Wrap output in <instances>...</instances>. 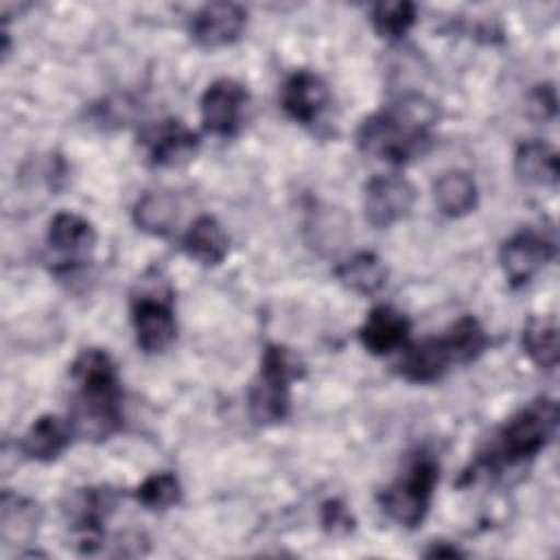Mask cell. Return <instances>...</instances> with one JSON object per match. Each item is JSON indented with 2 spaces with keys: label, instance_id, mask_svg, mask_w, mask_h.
Segmentation results:
<instances>
[{
  "label": "cell",
  "instance_id": "cell-15",
  "mask_svg": "<svg viewBox=\"0 0 560 560\" xmlns=\"http://www.w3.org/2000/svg\"><path fill=\"white\" fill-rule=\"evenodd\" d=\"M247 24V13L236 2H208L190 20V37L203 48L236 42Z\"/></svg>",
  "mask_w": 560,
  "mask_h": 560
},
{
  "label": "cell",
  "instance_id": "cell-23",
  "mask_svg": "<svg viewBox=\"0 0 560 560\" xmlns=\"http://www.w3.org/2000/svg\"><path fill=\"white\" fill-rule=\"evenodd\" d=\"M335 276L361 295H372L387 284V267L374 252H357L335 269Z\"/></svg>",
  "mask_w": 560,
  "mask_h": 560
},
{
  "label": "cell",
  "instance_id": "cell-5",
  "mask_svg": "<svg viewBox=\"0 0 560 560\" xmlns=\"http://www.w3.org/2000/svg\"><path fill=\"white\" fill-rule=\"evenodd\" d=\"M438 479V459L431 451L418 448L402 472L378 492V505L396 525L413 529L424 521L431 508Z\"/></svg>",
  "mask_w": 560,
  "mask_h": 560
},
{
  "label": "cell",
  "instance_id": "cell-13",
  "mask_svg": "<svg viewBox=\"0 0 560 560\" xmlns=\"http://www.w3.org/2000/svg\"><path fill=\"white\" fill-rule=\"evenodd\" d=\"M556 256V243L534 230H521L510 236L499 252L505 278L512 287L527 284Z\"/></svg>",
  "mask_w": 560,
  "mask_h": 560
},
{
  "label": "cell",
  "instance_id": "cell-7",
  "mask_svg": "<svg viewBox=\"0 0 560 560\" xmlns=\"http://www.w3.org/2000/svg\"><path fill=\"white\" fill-rule=\"evenodd\" d=\"M131 324L136 330V343L147 354H160L177 337V322L173 311V293L164 282H155L151 289L142 287L131 298Z\"/></svg>",
  "mask_w": 560,
  "mask_h": 560
},
{
  "label": "cell",
  "instance_id": "cell-14",
  "mask_svg": "<svg viewBox=\"0 0 560 560\" xmlns=\"http://www.w3.org/2000/svg\"><path fill=\"white\" fill-rule=\"evenodd\" d=\"M330 94L324 79L311 70L291 72L280 88V105L284 114L300 125H315L328 107Z\"/></svg>",
  "mask_w": 560,
  "mask_h": 560
},
{
  "label": "cell",
  "instance_id": "cell-9",
  "mask_svg": "<svg viewBox=\"0 0 560 560\" xmlns=\"http://www.w3.org/2000/svg\"><path fill=\"white\" fill-rule=\"evenodd\" d=\"M46 245L52 271L68 276L90 262L96 245V232L88 219L74 212H57L48 223Z\"/></svg>",
  "mask_w": 560,
  "mask_h": 560
},
{
  "label": "cell",
  "instance_id": "cell-20",
  "mask_svg": "<svg viewBox=\"0 0 560 560\" xmlns=\"http://www.w3.org/2000/svg\"><path fill=\"white\" fill-rule=\"evenodd\" d=\"M179 221V201L171 190H149L133 206V223L153 236H168Z\"/></svg>",
  "mask_w": 560,
  "mask_h": 560
},
{
  "label": "cell",
  "instance_id": "cell-21",
  "mask_svg": "<svg viewBox=\"0 0 560 560\" xmlns=\"http://www.w3.org/2000/svg\"><path fill=\"white\" fill-rule=\"evenodd\" d=\"M516 175L529 184L553 186L560 175V160L551 144L542 140H527L514 153Z\"/></svg>",
  "mask_w": 560,
  "mask_h": 560
},
{
  "label": "cell",
  "instance_id": "cell-27",
  "mask_svg": "<svg viewBox=\"0 0 560 560\" xmlns=\"http://www.w3.org/2000/svg\"><path fill=\"white\" fill-rule=\"evenodd\" d=\"M322 527L328 534H348L354 527V518L339 499H328L322 505Z\"/></svg>",
  "mask_w": 560,
  "mask_h": 560
},
{
  "label": "cell",
  "instance_id": "cell-24",
  "mask_svg": "<svg viewBox=\"0 0 560 560\" xmlns=\"http://www.w3.org/2000/svg\"><path fill=\"white\" fill-rule=\"evenodd\" d=\"M521 343H523V350L527 352V357L536 365H540L545 370L556 368V363H558V332H556V326L551 322L532 317L523 328Z\"/></svg>",
  "mask_w": 560,
  "mask_h": 560
},
{
  "label": "cell",
  "instance_id": "cell-17",
  "mask_svg": "<svg viewBox=\"0 0 560 560\" xmlns=\"http://www.w3.org/2000/svg\"><path fill=\"white\" fill-rule=\"evenodd\" d=\"M182 249L192 260L206 267H214L228 256L230 238L223 225L212 214H201L186 228L182 236Z\"/></svg>",
  "mask_w": 560,
  "mask_h": 560
},
{
  "label": "cell",
  "instance_id": "cell-3",
  "mask_svg": "<svg viewBox=\"0 0 560 560\" xmlns=\"http://www.w3.org/2000/svg\"><path fill=\"white\" fill-rule=\"evenodd\" d=\"M558 418V402L553 398L538 396L529 400L492 433L470 468L464 470L459 483L475 481L479 475L499 477L532 462L556 438Z\"/></svg>",
  "mask_w": 560,
  "mask_h": 560
},
{
  "label": "cell",
  "instance_id": "cell-29",
  "mask_svg": "<svg viewBox=\"0 0 560 560\" xmlns=\"http://www.w3.org/2000/svg\"><path fill=\"white\" fill-rule=\"evenodd\" d=\"M427 558H459V556H466V551H462L459 547L451 545V542H444V540H435L427 551H424Z\"/></svg>",
  "mask_w": 560,
  "mask_h": 560
},
{
  "label": "cell",
  "instance_id": "cell-6",
  "mask_svg": "<svg viewBox=\"0 0 560 560\" xmlns=\"http://www.w3.org/2000/svg\"><path fill=\"white\" fill-rule=\"evenodd\" d=\"M304 374L302 361L284 346L262 350L258 376L249 387L247 407L256 424H276L291 413V383Z\"/></svg>",
  "mask_w": 560,
  "mask_h": 560
},
{
  "label": "cell",
  "instance_id": "cell-19",
  "mask_svg": "<svg viewBox=\"0 0 560 560\" xmlns=\"http://www.w3.org/2000/svg\"><path fill=\"white\" fill-rule=\"evenodd\" d=\"M42 521V510L35 501L15 494L11 490L2 492L0 499V536L4 542H31L37 534Z\"/></svg>",
  "mask_w": 560,
  "mask_h": 560
},
{
  "label": "cell",
  "instance_id": "cell-26",
  "mask_svg": "<svg viewBox=\"0 0 560 560\" xmlns=\"http://www.w3.org/2000/svg\"><path fill=\"white\" fill-rule=\"evenodd\" d=\"M374 31L385 39L402 37L416 22V4L407 0L376 2L370 13Z\"/></svg>",
  "mask_w": 560,
  "mask_h": 560
},
{
  "label": "cell",
  "instance_id": "cell-12",
  "mask_svg": "<svg viewBox=\"0 0 560 560\" xmlns=\"http://www.w3.org/2000/svg\"><path fill=\"white\" fill-rule=\"evenodd\" d=\"M416 201V188L402 175H374L365 184L363 210L374 228H389L405 219Z\"/></svg>",
  "mask_w": 560,
  "mask_h": 560
},
{
  "label": "cell",
  "instance_id": "cell-8",
  "mask_svg": "<svg viewBox=\"0 0 560 560\" xmlns=\"http://www.w3.org/2000/svg\"><path fill=\"white\" fill-rule=\"evenodd\" d=\"M120 494L112 486L79 488L63 508L79 553H96L105 540V523L116 512Z\"/></svg>",
  "mask_w": 560,
  "mask_h": 560
},
{
  "label": "cell",
  "instance_id": "cell-4",
  "mask_svg": "<svg viewBox=\"0 0 560 560\" xmlns=\"http://www.w3.org/2000/svg\"><path fill=\"white\" fill-rule=\"evenodd\" d=\"M488 343L483 326L472 315H462L442 335L405 346L396 372L409 383H435L453 365H468L479 359Z\"/></svg>",
  "mask_w": 560,
  "mask_h": 560
},
{
  "label": "cell",
  "instance_id": "cell-10",
  "mask_svg": "<svg viewBox=\"0 0 560 560\" xmlns=\"http://www.w3.org/2000/svg\"><path fill=\"white\" fill-rule=\"evenodd\" d=\"M144 158L155 168H175L190 162L199 149V136L177 118L151 122L140 133Z\"/></svg>",
  "mask_w": 560,
  "mask_h": 560
},
{
  "label": "cell",
  "instance_id": "cell-18",
  "mask_svg": "<svg viewBox=\"0 0 560 560\" xmlns=\"http://www.w3.org/2000/svg\"><path fill=\"white\" fill-rule=\"evenodd\" d=\"M72 435L74 433L68 420H61L59 416L52 413H44L28 427L20 442V448L31 459L52 462L68 448Z\"/></svg>",
  "mask_w": 560,
  "mask_h": 560
},
{
  "label": "cell",
  "instance_id": "cell-1",
  "mask_svg": "<svg viewBox=\"0 0 560 560\" xmlns=\"http://www.w3.org/2000/svg\"><path fill=\"white\" fill-rule=\"evenodd\" d=\"M70 378L72 433L92 442L112 438L122 427V385L114 359L101 348H85L72 361Z\"/></svg>",
  "mask_w": 560,
  "mask_h": 560
},
{
  "label": "cell",
  "instance_id": "cell-25",
  "mask_svg": "<svg viewBox=\"0 0 560 560\" xmlns=\"http://www.w3.org/2000/svg\"><path fill=\"white\" fill-rule=\"evenodd\" d=\"M136 501L144 508V510H168L173 505L179 503L182 499V486L175 472L162 470V472H153L149 475L133 492Z\"/></svg>",
  "mask_w": 560,
  "mask_h": 560
},
{
  "label": "cell",
  "instance_id": "cell-2",
  "mask_svg": "<svg viewBox=\"0 0 560 560\" xmlns=\"http://www.w3.org/2000/svg\"><path fill=\"white\" fill-rule=\"evenodd\" d=\"M435 120L438 109L429 98L405 94L363 118L357 129V147L372 160L407 164L429 149Z\"/></svg>",
  "mask_w": 560,
  "mask_h": 560
},
{
  "label": "cell",
  "instance_id": "cell-16",
  "mask_svg": "<svg viewBox=\"0 0 560 560\" xmlns=\"http://www.w3.org/2000/svg\"><path fill=\"white\" fill-rule=\"evenodd\" d=\"M409 330L411 322L405 313L396 311L394 306L381 304L368 313L365 322L359 328V339L368 352L383 357L394 350H402L407 346Z\"/></svg>",
  "mask_w": 560,
  "mask_h": 560
},
{
  "label": "cell",
  "instance_id": "cell-11",
  "mask_svg": "<svg viewBox=\"0 0 560 560\" xmlns=\"http://www.w3.org/2000/svg\"><path fill=\"white\" fill-rule=\"evenodd\" d=\"M247 90L234 79H217L201 94L203 129L217 138L238 133L247 105Z\"/></svg>",
  "mask_w": 560,
  "mask_h": 560
},
{
  "label": "cell",
  "instance_id": "cell-22",
  "mask_svg": "<svg viewBox=\"0 0 560 560\" xmlns=\"http://www.w3.org/2000/svg\"><path fill=\"white\" fill-rule=\"evenodd\" d=\"M433 199L442 214L464 217L477 206V184L466 171H446L433 184Z\"/></svg>",
  "mask_w": 560,
  "mask_h": 560
},
{
  "label": "cell",
  "instance_id": "cell-28",
  "mask_svg": "<svg viewBox=\"0 0 560 560\" xmlns=\"http://www.w3.org/2000/svg\"><path fill=\"white\" fill-rule=\"evenodd\" d=\"M556 90L551 83H542V85H536L534 92L529 94V107L532 112L536 114V118H553L556 116Z\"/></svg>",
  "mask_w": 560,
  "mask_h": 560
}]
</instances>
